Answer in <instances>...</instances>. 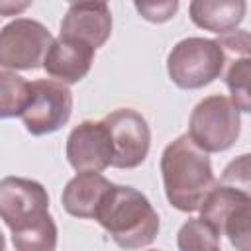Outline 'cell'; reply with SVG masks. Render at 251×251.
I'll return each instance as SVG.
<instances>
[{
  "mask_svg": "<svg viewBox=\"0 0 251 251\" xmlns=\"http://www.w3.org/2000/svg\"><path fill=\"white\" fill-rule=\"evenodd\" d=\"M0 218L12 231L18 251H53L57 224L49 214V194L37 180L4 176L0 180Z\"/></svg>",
  "mask_w": 251,
  "mask_h": 251,
  "instance_id": "1",
  "label": "cell"
},
{
  "mask_svg": "<svg viewBox=\"0 0 251 251\" xmlns=\"http://www.w3.org/2000/svg\"><path fill=\"white\" fill-rule=\"evenodd\" d=\"M161 176L169 204L178 212H196L214 186L210 157L188 133L173 139L161 155Z\"/></svg>",
  "mask_w": 251,
  "mask_h": 251,
  "instance_id": "2",
  "label": "cell"
},
{
  "mask_svg": "<svg viewBox=\"0 0 251 251\" xmlns=\"http://www.w3.org/2000/svg\"><path fill=\"white\" fill-rule=\"evenodd\" d=\"M94 220L122 249H141L155 241L161 222L149 198L133 186L112 184Z\"/></svg>",
  "mask_w": 251,
  "mask_h": 251,
  "instance_id": "3",
  "label": "cell"
},
{
  "mask_svg": "<svg viewBox=\"0 0 251 251\" xmlns=\"http://www.w3.org/2000/svg\"><path fill=\"white\" fill-rule=\"evenodd\" d=\"M200 218L216 227L220 235H227L229 243L239 251L251 247V190L224 180L214 182L200 204Z\"/></svg>",
  "mask_w": 251,
  "mask_h": 251,
  "instance_id": "4",
  "label": "cell"
},
{
  "mask_svg": "<svg viewBox=\"0 0 251 251\" xmlns=\"http://www.w3.org/2000/svg\"><path fill=\"white\" fill-rule=\"evenodd\" d=\"M227 55L216 39L184 37L167 57V73L173 84L182 90H198L220 78Z\"/></svg>",
  "mask_w": 251,
  "mask_h": 251,
  "instance_id": "5",
  "label": "cell"
},
{
  "mask_svg": "<svg viewBox=\"0 0 251 251\" xmlns=\"http://www.w3.org/2000/svg\"><path fill=\"white\" fill-rule=\"evenodd\" d=\"M241 131V112L224 94L202 98L190 118L188 135L206 153H222L235 145Z\"/></svg>",
  "mask_w": 251,
  "mask_h": 251,
  "instance_id": "6",
  "label": "cell"
},
{
  "mask_svg": "<svg viewBox=\"0 0 251 251\" xmlns=\"http://www.w3.org/2000/svg\"><path fill=\"white\" fill-rule=\"evenodd\" d=\"M73 114V92L67 84L53 78L29 82V98L22 112V122L31 135H49L59 131Z\"/></svg>",
  "mask_w": 251,
  "mask_h": 251,
  "instance_id": "7",
  "label": "cell"
},
{
  "mask_svg": "<svg viewBox=\"0 0 251 251\" xmlns=\"http://www.w3.org/2000/svg\"><path fill=\"white\" fill-rule=\"evenodd\" d=\"M53 41L51 31L37 20L16 18L0 29V67L10 71H33Z\"/></svg>",
  "mask_w": 251,
  "mask_h": 251,
  "instance_id": "8",
  "label": "cell"
},
{
  "mask_svg": "<svg viewBox=\"0 0 251 251\" xmlns=\"http://www.w3.org/2000/svg\"><path fill=\"white\" fill-rule=\"evenodd\" d=\"M104 126L112 141V165L116 169L139 167L151 147V129L147 120L133 108H118L104 116Z\"/></svg>",
  "mask_w": 251,
  "mask_h": 251,
  "instance_id": "9",
  "label": "cell"
},
{
  "mask_svg": "<svg viewBox=\"0 0 251 251\" xmlns=\"http://www.w3.org/2000/svg\"><path fill=\"white\" fill-rule=\"evenodd\" d=\"M67 161L76 173H102L112 165V141L104 122L84 120L71 129L65 145Z\"/></svg>",
  "mask_w": 251,
  "mask_h": 251,
  "instance_id": "10",
  "label": "cell"
},
{
  "mask_svg": "<svg viewBox=\"0 0 251 251\" xmlns=\"http://www.w3.org/2000/svg\"><path fill=\"white\" fill-rule=\"evenodd\" d=\"M96 49L80 39L59 35L51 41L45 57H43V71L57 82L63 84H76L80 82L92 69Z\"/></svg>",
  "mask_w": 251,
  "mask_h": 251,
  "instance_id": "11",
  "label": "cell"
},
{
  "mask_svg": "<svg viewBox=\"0 0 251 251\" xmlns=\"http://www.w3.org/2000/svg\"><path fill=\"white\" fill-rule=\"evenodd\" d=\"M80 39L94 49L102 47L112 35V12L108 4H75L61 20V33Z\"/></svg>",
  "mask_w": 251,
  "mask_h": 251,
  "instance_id": "12",
  "label": "cell"
},
{
  "mask_svg": "<svg viewBox=\"0 0 251 251\" xmlns=\"http://www.w3.org/2000/svg\"><path fill=\"white\" fill-rule=\"evenodd\" d=\"M110 182L100 173H76L63 188L61 204L67 214L82 220H94V214L104 200L106 192L112 188Z\"/></svg>",
  "mask_w": 251,
  "mask_h": 251,
  "instance_id": "13",
  "label": "cell"
},
{
  "mask_svg": "<svg viewBox=\"0 0 251 251\" xmlns=\"http://www.w3.org/2000/svg\"><path fill=\"white\" fill-rule=\"evenodd\" d=\"M247 14V0H190L188 16L192 24L216 35L239 27Z\"/></svg>",
  "mask_w": 251,
  "mask_h": 251,
  "instance_id": "14",
  "label": "cell"
},
{
  "mask_svg": "<svg viewBox=\"0 0 251 251\" xmlns=\"http://www.w3.org/2000/svg\"><path fill=\"white\" fill-rule=\"evenodd\" d=\"M29 98V82L16 71L0 69V120L22 116Z\"/></svg>",
  "mask_w": 251,
  "mask_h": 251,
  "instance_id": "15",
  "label": "cell"
},
{
  "mask_svg": "<svg viewBox=\"0 0 251 251\" xmlns=\"http://www.w3.org/2000/svg\"><path fill=\"white\" fill-rule=\"evenodd\" d=\"M220 239L222 235L204 218H190L180 226L176 245L182 251H216L220 249Z\"/></svg>",
  "mask_w": 251,
  "mask_h": 251,
  "instance_id": "16",
  "label": "cell"
},
{
  "mask_svg": "<svg viewBox=\"0 0 251 251\" xmlns=\"http://www.w3.org/2000/svg\"><path fill=\"white\" fill-rule=\"evenodd\" d=\"M249 76H251V61L249 57H235L226 73V84L231 94V102L239 108V112H251V94H249Z\"/></svg>",
  "mask_w": 251,
  "mask_h": 251,
  "instance_id": "17",
  "label": "cell"
},
{
  "mask_svg": "<svg viewBox=\"0 0 251 251\" xmlns=\"http://www.w3.org/2000/svg\"><path fill=\"white\" fill-rule=\"evenodd\" d=\"M137 14L151 24H165L178 12V0H131Z\"/></svg>",
  "mask_w": 251,
  "mask_h": 251,
  "instance_id": "18",
  "label": "cell"
},
{
  "mask_svg": "<svg viewBox=\"0 0 251 251\" xmlns=\"http://www.w3.org/2000/svg\"><path fill=\"white\" fill-rule=\"evenodd\" d=\"M226 55L233 57H249V31L247 29H233L229 33L220 35L216 39Z\"/></svg>",
  "mask_w": 251,
  "mask_h": 251,
  "instance_id": "19",
  "label": "cell"
},
{
  "mask_svg": "<svg viewBox=\"0 0 251 251\" xmlns=\"http://www.w3.org/2000/svg\"><path fill=\"white\" fill-rule=\"evenodd\" d=\"M33 0H0V18H12L24 14Z\"/></svg>",
  "mask_w": 251,
  "mask_h": 251,
  "instance_id": "20",
  "label": "cell"
},
{
  "mask_svg": "<svg viewBox=\"0 0 251 251\" xmlns=\"http://www.w3.org/2000/svg\"><path fill=\"white\" fill-rule=\"evenodd\" d=\"M71 6L75 4H108V0H67Z\"/></svg>",
  "mask_w": 251,
  "mask_h": 251,
  "instance_id": "21",
  "label": "cell"
},
{
  "mask_svg": "<svg viewBox=\"0 0 251 251\" xmlns=\"http://www.w3.org/2000/svg\"><path fill=\"white\" fill-rule=\"evenodd\" d=\"M4 249H6V239H4V235L0 231V251H4Z\"/></svg>",
  "mask_w": 251,
  "mask_h": 251,
  "instance_id": "22",
  "label": "cell"
}]
</instances>
